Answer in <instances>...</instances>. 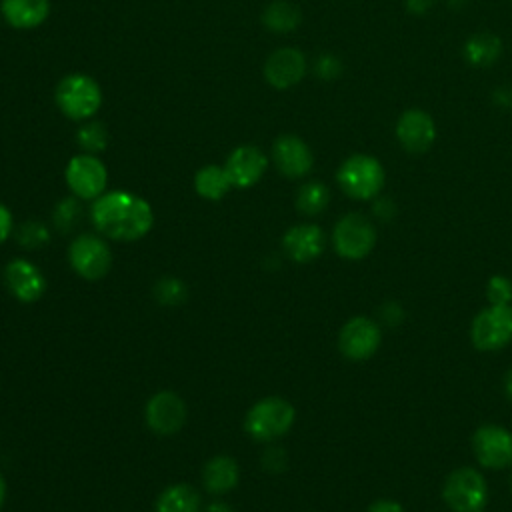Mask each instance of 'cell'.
I'll return each mask as SVG.
<instances>
[{"mask_svg":"<svg viewBox=\"0 0 512 512\" xmlns=\"http://www.w3.org/2000/svg\"><path fill=\"white\" fill-rule=\"evenodd\" d=\"M90 218L106 238L124 242L146 236L154 224L150 204L128 190H112L98 196L90 208Z\"/></svg>","mask_w":512,"mask_h":512,"instance_id":"cell-1","label":"cell"},{"mask_svg":"<svg viewBox=\"0 0 512 512\" xmlns=\"http://www.w3.org/2000/svg\"><path fill=\"white\" fill-rule=\"evenodd\" d=\"M336 180L346 196L354 200H372L382 192L386 172L378 158L370 154H352L340 164Z\"/></svg>","mask_w":512,"mask_h":512,"instance_id":"cell-2","label":"cell"},{"mask_svg":"<svg viewBox=\"0 0 512 512\" xmlns=\"http://www.w3.org/2000/svg\"><path fill=\"white\" fill-rule=\"evenodd\" d=\"M54 100L58 110L66 118L88 120L102 106V90L92 76L74 72L58 82L54 90Z\"/></svg>","mask_w":512,"mask_h":512,"instance_id":"cell-3","label":"cell"},{"mask_svg":"<svg viewBox=\"0 0 512 512\" xmlns=\"http://www.w3.org/2000/svg\"><path fill=\"white\" fill-rule=\"evenodd\" d=\"M442 500L452 512H482L488 504L486 478L472 466H460L446 476Z\"/></svg>","mask_w":512,"mask_h":512,"instance_id":"cell-4","label":"cell"},{"mask_svg":"<svg viewBox=\"0 0 512 512\" xmlns=\"http://www.w3.org/2000/svg\"><path fill=\"white\" fill-rule=\"evenodd\" d=\"M294 418L296 410L288 400L268 396L250 408V412L246 414L244 428L254 440L266 442L286 434L292 428Z\"/></svg>","mask_w":512,"mask_h":512,"instance_id":"cell-5","label":"cell"},{"mask_svg":"<svg viewBox=\"0 0 512 512\" xmlns=\"http://www.w3.org/2000/svg\"><path fill=\"white\" fill-rule=\"evenodd\" d=\"M470 340L480 352H496L512 342V304H488L470 324Z\"/></svg>","mask_w":512,"mask_h":512,"instance_id":"cell-6","label":"cell"},{"mask_svg":"<svg viewBox=\"0 0 512 512\" xmlns=\"http://www.w3.org/2000/svg\"><path fill=\"white\" fill-rule=\"evenodd\" d=\"M378 234L374 224L358 212L344 214L332 230V246L346 260H362L376 246Z\"/></svg>","mask_w":512,"mask_h":512,"instance_id":"cell-7","label":"cell"},{"mask_svg":"<svg viewBox=\"0 0 512 512\" xmlns=\"http://www.w3.org/2000/svg\"><path fill=\"white\" fill-rule=\"evenodd\" d=\"M472 452L480 466L504 470L512 466V432L500 424H482L472 434Z\"/></svg>","mask_w":512,"mask_h":512,"instance_id":"cell-8","label":"cell"},{"mask_svg":"<svg viewBox=\"0 0 512 512\" xmlns=\"http://www.w3.org/2000/svg\"><path fill=\"white\" fill-rule=\"evenodd\" d=\"M382 344V326L368 316L350 318L338 334V348L344 358L364 362L376 354Z\"/></svg>","mask_w":512,"mask_h":512,"instance_id":"cell-9","label":"cell"},{"mask_svg":"<svg viewBox=\"0 0 512 512\" xmlns=\"http://www.w3.org/2000/svg\"><path fill=\"white\" fill-rule=\"evenodd\" d=\"M68 260L72 268L90 282L104 278L112 266L110 248L96 234L76 236L68 246Z\"/></svg>","mask_w":512,"mask_h":512,"instance_id":"cell-10","label":"cell"},{"mask_svg":"<svg viewBox=\"0 0 512 512\" xmlns=\"http://www.w3.org/2000/svg\"><path fill=\"white\" fill-rule=\"evenodd\" d=\"M66 184L76 198L82 200H96L104 194L108 182V170L100 158L94 154H78L70 158L64 172Z\"/></svg>","mask_w":512,"mask_h":512,"instance_id":"cell-11","label":"cell"},{"mask_svg":"<svg viewBox=\"0 0 512 512\" xmlns=\"http://www.w3.org/2000/svg\"><path fill=\"white\" fill-rule=\"evenodd\" d=\"M396 138L406 152L422 154L436 140V122L422 108H408L396 120Z\"/></svg>","mask_w":512,"mask_h":512,"instance_id":"cell-12","label":"cell"},{"mask_svg":"<svg viewBox=\"0 0 512 512\" xmlns=\"http://www.w3.org/2000/svg\"><path fill=\"white\" fill-rule=\"evenodd\" d=\"M272 160L286 178H302L314 166L310 146L294 134H282L272 144Z\"/></svg>","mask_w":512,"mask_h":512,"instance_id":"cell-13","label":"cell"},{"mask_svg":"<svg viewBox=\"0 0 512 512\" xmlns=\"http://www.w3.org/2000/svg\"><path fill=\"white\" fill-rule=\"evenodd\" d=\"M306 74V56L298 48H278L264 62V78L270 86L286 90L296 86Z\"/></svg>","mask_w":512,"mask_h":512,"instance_id":"cell-14","label":"cell"},{"mask_svg":"<svg viewBox=\"0 0 512 512\" xmlns=\"http://www.w3.org/2000/svg\"><path fill=\"white\" fill-rule=\"evenodd\" d=\"M186 404L168 390L156 392L146 404V424L158 434H174L184 426Z\"/></svg>","mask_w":512,"mask_h":512,"instance_id":"cell-15","label":"cell"},{"mask_svg":"<svg viewBox=\"0 0 512 512\" xmlns=\"http://www.w3.org/2000/svg\"><path fill=\"white\" fill-rule=\"evenodd\" d=\"M232 186L250 188L254 186L266 172L268 160L258 146L242 144L230 152L224 164Z\"/></svg>","mask_w":512,"mask_h":512,"instance_id":"cell-16","label":"cell"},{"mask_svg":"<svg viewBox=\"0 0 512 512\" xmlns=\"http://www.w3.org/2000/svg\"><path fill=\"white\" fill-rule=\"evenodd\" d=\"M324 232L316 224H296L286 230L282 238V248L290 260L306 264L316 260L324 250Z\"/></svg>","mask_w":512,"mask_h":512,"instance_id":"cell-17","label":"cell"},{"mask_svg":"<svg viewBox=\"0 0 512 512\" xmlns=\"http://www.w3.org/2000/svg\"><path fill=\"white\" fill-rule=\"evenodd\" d=\"M4 282L20 302H34L44 294L46 282L42 272L28 260L16 258L4 268Z\"/></svg>","mask_w":512,"mask_h":512,"instance_id":"cell-18","label":"cell"},{"mask_svg":"<svg viewBox=\"0 0 512 512\" xmlns=\"http://www.w3.org/2000/svg\"><path fill=\"white\" fill-rule=\"evenodd\" d=\"M2 18L18 30L40 26L50 14V0H0Z\"/></svg>","mask_w":512,"mask_h":512,"instance_id":"cell-19","label":"cell"},{"mask_svg":"<svg viewBox=\"0 0 512 512\" xmlns=\"http://www.w3.org/2000/svg\"><path fill=\"white\" fill-rule=\"evenodd\" d=\"M502 54V40L492 32H476L464 44V58L474 68H490Z\"/></svg>","mask_w":512,"mask_h":512,"instance_id":"cell-20","label":"cell"},{"mask_svg":"<svg viewBox=\"0 0 512 512\" xmlns=\"http://www.w3.org/2000/svg\"><path fill=\"white\" fill-rule=\"evenodd\" d=\"M202 480L208 492L226 494L238 484V464L230 456H214L204 466Z\"/></svg>","mask_w":512,"mask_h":512,"instance_id":"cell-21","label":"cell"},{"mask_svg":"<svg viewBox=\"0 0 512 512\" xmlns=\"http://www.w3.org/2000/svg\"><path fill=\"white\" fill-rule=\"evenodd\" d=\"M262 22L268 30L286 34L300 26L302 12L296 4H292L288 0H272L262 12Z\"/></svg>","mask_w":512,"mask_h":512,"instance_id":"cell-22","label":"cell"},{"mask_svg":"<svg viewBox=\"0 0 512 512\" xmlns=\"http://www.w3.org/2000/svg\"><path fill=\"white\" fill-rule=\"evenodd\" d=\"M194 188L206 200H220L232 188V182H230L224 166L208 164L196 172Z\"/></svg>","mask_w":512,"mask_h":512,"instance_id":"cell-23","label":"cell"},{"mask_svg":"<svg viewBox=\"0 0 512 512\" xmlns=\"http://www.w3.org/2000/svg\"><path fill=\"white\" fill-rule=\"evenodd\" d=\"M200 496L188 484L168 486L156 500L154 512H198Z\"/></svg>","mask_w":512,"mask_h":512,"instance_id":"cell-24","label":"cell"},{"mask_svg":"<svg viewBox=\"0 0 512 512\" xmlns=\"http://www.w3.org/2000/svg\"><path fill=\"white\" fill-rule=\"evenodd\" d=\"M328 202H330V190L326 188V184L318 180H310L302 184L296 194V208L306 216H316L324 212Z\"/></svg>","mask_w":512,"mask_h":512,"instance_id":"cell-25","label":"cell"},{"mask_svg":"<svg viewBox=\"0 0 512 512\" xmlns=\"http://www.w3.org/2000/svg\"><path fill=\"white\" fill-rule=\"evenodd\" d=\"M76 142L86 154H98L108 144V134L104 124L100 122H86L76 132Z\"/></svg>","mask_w":512,"mask_h":512,"instance_id":"cell-26","label":"cell"},{"mask_svg":"<svg viewBox=\"0 0 512 512\" xmlns=\"http://www.w3.org/2000/svg\"><path fill=\"white\" fill-rule=\"evenodd\" d=\"M186 286L180 278H174V276H164L156 282L154 286V296L160 304H166V306H176V304H182L186 300Z\"/></svg>","mask_w":512,"mask_h":512,"instance_id":"cell-27","label":"cell"},{"mask_svg":"<svg viewBox=\"0 0 512 512\" xmlns=\"http://www.w3.org/2000/svg\"><path fill=\"white\" fill-rule=\"evenodd\" d=\"M50 240V232L44 224L40 222H34V220H28L20 226L18 230V242L20 246H24L26 250H36V248H42L46 246Z\"/></svg>","mask_w":512,"mask_h":512,"instance_id":"cell-28","label":"cell"},{"mask_svg":"<svg viewBox=\"0 0 512 512\" xmlns=\"http://www.w3.org/2000/svg\"><path fill=\"white\" fill-rule=\"evenodd\" d=\"M80 216H82V208L76 198H64L54 210V222L62 232H68L70 228H74Z\"/></svg>","mask_w":512,"mask_h":512,"instance_id":"cell-29","label":"cell"},{"mask_svg":"<svg viewBox=\"0 0 512 512\" xmlns=\"http://www.w3.org/2000/svg\"><path fill=\"white\" fill-rule=\"evenodd\" d=\"M488 304H510L512 300V280L504 274L490 276L486 284Z\"/></svg>","mask_w":512,"mask_h":512,"instance_id":"cell-30","label":"cell"},{"mask_svg":"<svg viewBox=\"0 0 512 512\" xmlns=\"http://www.w3.org/2000/svg\"><path fill=\"white\" fill-rule=\"evenodd\" d=\"M314 70H316V74H318L322 80H334V78L340 76L342 64H340V60H338L336 56H332V54H322V56L316 60Z\"/></svg>","mask_w":512,"mask_h":512,"instance_id":"cell-31","label":"cell"},{"mask_svg":"<svg viewBox=\"0 0 512 512\" xmlns=\"http://www.w3.org/2000/svg\"><path fill=\"white\" fill-rule=\"evenodd\" d=\"M380 318H382V324H386V326H398L404 318V310L396 302H386L380 308Z\"/></svg>","mask_w":512,"mask_h":512,"instance_id":"cell-32","label":"cell"},{"mask_svg":"<svg viewBox=\"0 0 512 512\" xmlns=\"http://www.w3.org/2000/svg\"><path fill=\"white\" fill-rule=\"evenodd\" d=\"M262 464H264L270 472H280V470L284 468V464H286V454H284V450H280V448H270V450L264 454Z\"/></svg>","mask_w":512,"mask_h":512,"instance_id":"cell-33","label":"cell"},{"mask_svg":"<svg viewBox=\"0 0 512 512\" xmlns=\"http://www.w3.org/2000/svg\"><path fill=\"white\" fill-rule=\"evenodd\" d=\"M368 512H406V510H404V508H402V504H400V502H396V500L380 498V500H376V502H372V504H370Z\"/></svg>","mask_w":512,"mask_h":512,"instance_id":"cell-34","label":"cell"},{"mask_svg":"<svg viewBox=\"0 0 512 512\" xmlns=\"http://www.w3.org/2000/svg\"><path fill=\"white\" fill-rule=\"evenodd\" d=\"M396 212V206L392 204L390 198H378L376 204H374V214L380 218V220H390Z\"/></svg>","mask_w":512,"mask_h":512,"instance_id":"cell-35","label":"cell"},{"mask_svg":"<svg viewBox=\"0 0 512 512\" xmlns=\"http://www.w3.org/2000/svg\"><path fill=\"white\" fill-rule=\"evenodd\" d=\"M10 232H12V214L4 204H0V244L10 236Z\"/></svg>","mask_w":512,"mask_h":512,"instance_id":"cell-36","label":"cell"},{"mask_svg":"<svg viewBox=\"0 0 512 512\" xmlns=\"http://www.w3.org/2000/svg\"><path fill=\"white\" fill-rule=\"evenodd\" d=\"M432 4H434V0H406V8L416 16L426 14L432 8Z\"/></svg>","mask_w":512,"mask_h":512,"instance_id":"cell-37","label":"cell"},{"mask_svg":"<svg viewBox=\"0 0 512 512\" xmlns=\"http://www.w3.org/2000/svg\"><path fill=\"white\" fill-rule=\"evenodd\" d=\"M502 390H504V396L512 402V368H508V370H506V374H504Z\"/></svg>","mask_w":512,"mask_h":512,"instance_id":"cell-38","label":"cell"},{"mask_svg":"<svg viewBox=\"0 0 512 512\" xmlns=\"http://www.w3.org/2000/svg\"><path fill=\"white\" fill-rule=\"evenodd\" d=\"M206 512H232L224 502H214V504H210L208 506V510Z\"/></svg>","mask_w":512,"mask_h":512,"instance_id":"cell-39","label":"cell"},{"mask_svg":"<svg viewBox=\"0 0 512 512\" xmlns=\"http://www.w3.org/2000/svg\"><path fill=\"white\" fill-rule=\"evenodd\" d=\"M4 498H6V482H4V478L0 474V506L4 504Z\"/></svg>","mask_w":512,"mask_h":512,"instance_id":"cell-40","label":"cell"},{"mask_svg":"<svg viewBox=\"0 0 512 512\" xmlns=\"http://www.w3.org/2000/svg\"><path fill=\"white\" fill-rule=\"evenodd\" d=\"M510 492H512V472H510Z\"/></svg>","mask_w":512,"mask_h":512,"instance_id":"cell-41","label":"cell"}]
</instances>
